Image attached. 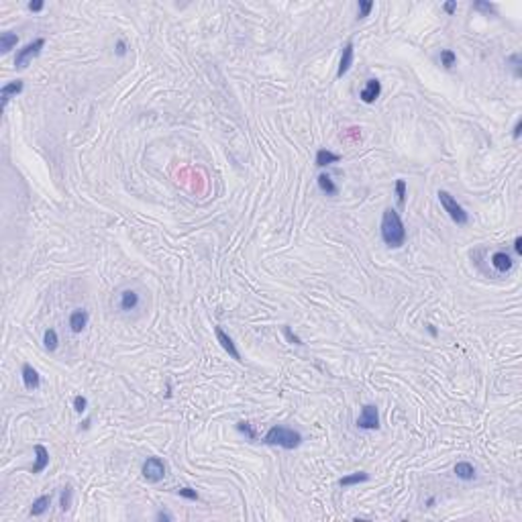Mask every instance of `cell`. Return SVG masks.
<instances>
[{
  "instance_id": "603a6c76",
  "label": "cell",
  "mask_w": 522,
  "mask_h": 522,
  "mask_svg": "<svg viewBox=\"0 0 522 522\" xmlns=\"http://www.w3.org/2000/svg\"><path fill=\"white\" fill-rule=\"evenodd\" d=\"M72 494H74L72 486H66V488L62 490V496H60V508H62L64 512H68V510L72 508Z\"/></svg>"
},
{
  "instance_id": "ffe728a7",
  "label": "cell",
  "mask_w": 522,
  "mask_h": 522,
  "mask_svg": "<svg viewBox=\"0 0 522 522\" xmlns=\"http://www.w3.org/2000/svg\"><path fill=\"white\" fill-rule=\"evenodd\" d=\"M49 506H51V494L49 496H41V498H37L33 502V506H31V516H43Z\"/></svg>"
},
{
  "instance_id": "d4e9b609",
  "label": "cell",
  "mask_w": 522,
  "mask_h": 522,
  "mask_svg": "<svg viewBox=\"0 0 522 522\" xmlns=\"http://www.w3.org/2000/svg\"><path fill=\"white\" fill-rule=\"evenodd\" d=\"M396 200H398V206L406 204V182L404 180H396Z\"/></svg>"
},
{
  "instance_id": "83f0119b",
  "label": "cell",
  "mask_w": 522,
  "mask_h": 522,
  "mask_svg": "<svg viewBox=\"0 0 522 522\" xmlns=\"http://www.w3.org/2000/svg\"><path fill=\"white\" fill-rule=\"evenodd\" d=\"M178 494L182 496V498H186V500H198V492L196 490H192V488H180L178 490Z\"/></svg>"
},
{
  "instance_id": "ba28073f",
  "label": "cell",
  "mask_w": 522,
  "mask_h": 522,
  "mask_svg": "<svg viewBox=\"0 0 522 522\" xmlns=\"http://www.w3.org/2000/svg\"><path fill=\"white\" fill-rule=\"evenodd\" d=\"M380 94H382V82L376 80V78H372V80H368V84L363 86V90L359 92V98L365 104H374L380 98Z\"/></svg>"
},
{
  "instance_id": "4dcf8cb0",
  "label": "cell",
  "mask_w": 522,
  "mask_h": 522,
  "mask_svg": "<svg viewBox=\"0 0 522 522\" xmlns=\"http://www.w3.org/2000/svg\"><path fill=\"white\" fill-rule=\"evenodd\" d=\"M474 8H476V10H484V12H488V14H490V12H494V14H496V6H494V4H490V2H476V4H474Z\"/></svg>"
},
{
  "instance_id": "7a4b0ae2",
  "label": "cell",
  "mask_w": 522,
  "mask_h": 522,
  "mask_svg": "<svg viewBox=\"0 0 522 522\" xmlns=\"http://www.w3.org/2000/svg\"><path fill=\"white\" fill-rule=\"evenodd\" d=\"M264 442L266 445H274V447H282L286 451H292V449H298L302 445V434L290 426H282V424H276L272 426L266 436H264Z\"/></svg>"
},
{
  "instance_id": "44dd1931",
  "label": "cell",
  "mask_w": 522,
  "mask_h": 522,
  "mask_svg": "<svg viewBox=\"0 0 522 522\" xmlns=\"http://www.w3.org/2000/svg\"><path fill=\"white\" fill-rule=\"evenodd\" d=\"M18 43V37H16V33H10V31H4L2 35H0V51L2 54H8V51L14 47Z\"/></svg>"
},
{
  "instance_id": "d6986e66",
  "label": "cell",
  "mask_w": 522,
  "mask_h": 522,
  "mask_svg": "<svg viewBox=\"0 0 522 522\" xmlns=\"http://www.w3.org/2000/svg\"><path fill=\"white\" fill-rule=\"evenodd\" d=\"M368 480H370V474H365V472H355V474H351V476H345V478L338 480V486H341V488H349V486L363 484V482H368Z\"/></svg>"
},
{
  "instance_id": "836d02e7",
  "label": "cell",
  "mask_w": 522,
  "mask_h": 522,
  "mask_svg": "<svg viewBox=\"0 0 522 522\" xmlns=\"http://www.w3.org/2000/svg\"><path fill=\"white\" fill-rule=\"evenodd\" d=\"M442 10H445L447 14H453L457 10V2H455V0H449V2L442 4Z\"/></svg>"
},
{
  "instance_id": "30bf717a",
  "label": "cell",
  "mask_w": 522,
  "mask_h": 522,
  "mask_svg": "<svg viewBox=\"0 0 522 522\" xmlns=\"http://www.w3.org/2000/svg\"><path fill=\"white\" fill-rule=\"evenodd\" d=\"M353 56H355V47L353 43H347L343 47V54H341V62H338V70H336V78H343L351 66H353Z\"/></svg>"
},
{
  "instance_id": "5b68a950",
  "label": "cell",
  "mask_w": 522,
  "mask_h": 522,
  "mask_svg": "<svg viewBox=\"0 0 522 522\" xmlns=\"http://www.w3.org/2000/svg\"><path fill=\"white\" fill-rule=\"evenodd\" d=\"M43 47H45V39L39 37V39L27 43L22 49H18V54H16V58H14V66H16V70L27 68V64H29L33 58H37V56L41 54V49H43Z\"/></svg>"
},
{
  "instance_id": "52a82bcc",
  "label": "cell",
  "mask_w": 522,
  "mask_h": 522,
  "mask_svg": "<svg viewBox=\"0 0 522 522\" xmlns=\"http://www.w3.org/2000/svg\"><path fill=\"white\" fill-rule=\"evenodd\" d=\"M214 334H216V341L220 343V347L234 359V361H239V363H243V359H241V353H239V349H237V345H234V341L232 338L220 328V326H214Z\"/></svg>"
},
{
  "instance_id": "277c9868",
  "label": "cell",
  "mask_w": 522,
  "mask_h": 522,
  "mask_svg": "<svg viewBox=\"0 0 522 522\" xmlns=\"http://www.w3.org/2000/svg\"><path fill=\"white\" fill-rule=\"evenodd\" d=\"M141 474L143 478L149 482V484H160L166 474H168V467H166V461L160 459V457H147L143 467H141Z\"/></svg>"
},
{
  "instance_id": "ab89813d",
  "label": "cell",
  "mask_w": 522,
  "mask_h": 522,
  "mask_svg": "<svg viewBox=\"0 0 522 522\" xmlns=\"http://www.w3.org/2000/svg\"><path fill=\"white\" fill-rule=\"evenodd\" d=\"M428 332H430V334H436V328H434L432 324H428Z\"/></svg>"
},
{
  "instance_id": "f35d334b",
  "label": "cell",
  "mask_w": 522,
  "mask_h": 522,
  "mask_svg": "<svg viewBox=\"0 0 522 522\" xmlns=\"http://www.w3.org/2000/svg\"><path fill=\"white\" fill-rule=\"evenodd\" d=\"M426 506L432 508V506H434V498H428V500H426Z\"/></svg>"
},
{
  "instance_id": "d6a6232c",
  "label": "cell",
  "mask_w": 522,
  "mask_h": 522,
  "mask_svg": "<svg viewBox=\"0 0 522 522\" xmlns=\"http://www.w3.org/2000/svg\"><path fill=\"white\" fill-rule=\"evenodd\" d=\"M359 137H361V133H359V128H357V126L347 128V133L343 135V139H359Z\"/></svg>"
},
{
  "instance_id": "f546056e",
  "label": "cell",
  "mask_w": 522,
  "mask_h": 522,
  "mask_svg": "<svg viewBox=\"0 0 522 522\" xmlns=\"http://www.w3.org/2000/svg\"><path fill=\"white\" fill-rule=\"evenodd\" d=\"M86 408H88V400H86L84 396H76V398H74V410H76V412L82 414V412H86Z\"/></svg>"
},
{
  "instance_id": "74e56055",
  "label": "cell",
  "mask_w": 522,
  "mask_h": 522,
  "mask_svg": "<svg viewBox=\"0 0 522 522\" xmlns=\"http://www.w3.org/2000/svg\"><path fill=\"white\" fill-rule=\"evenodd\" d=\"M514 251L518 253V255H522V237H516L514 239Z\"/></svg>"
},
{
  "instance_id": "f1b7e54d",
  "label": "cell",
  "mask_w": 522,
  "mask_h": 522,
  "mask_svg": "<svg viewBox=\"0 0 522 522\" xmlns=\"http://www.w3.org/2000/svg\"><path fill=\"white\" fill-rule=\"evenodd\" d=\"M284 334H286V338H288V341H290L292 345H304V343H302V338H300L296 332H292L290 326H284Z\"/></svg>"
},
{
  "instance_id": "9c48e42d",
  "label": "cell",
  "mask_w": 522,
  "mask_h": 522,
  "mask_svg": "<svg viewBox=\"0 0 522 522\" xmlns=\"http://www.w3.org/2000/svg\"><path fill=\"white\" fill-rule=\"evenodd\" d=\"M22 88H24L22 80H14V82L4 84L2 90H0V108L4 110V108H6V104H8V100L14 98V96H18V94L22 92Z\"/></svg>"
},
{
  "instance_id": "4fadbf2b",
  "label": "cell",
  "mask_w": 522,
  "mask_h": 522,
  "mask_svg": "<svg viewBox=\"0 0 522 522\" xmlns=\"http://www.w3.org/2000/svg\"><path fill=\"white\" fill-rule=\"evenodd\" d=\"M86 326H88V312L82 310V308L74 310L70 314V328H72V332L78 334V332H82Z\"/></svg>"
},
{
  "instance_id": "d590c367",
  "label": "cell",
  "mask_w": 522,
  "mask_h": 522,
  "mask_svg": "<svg viewBox=\"0 0 522 522\" xmlns=\"http://www.w3.org/2000/svg\"><path fill=\"white\" fill-rule=\"evenodd\" d=\"M43 6H45V4L41 2V0H35V2H29V10H31V12H39V10H43Z\"/></svg>"
},
{
  "instance_id": "7c38bea8",
  "label": "cell",
  "mask_w": 522,
  "mask_h": 522,
  "mask_svg": "<svg viewBox=\"0 0 522 522\" xmlns=\"http://www.w3.org/2000/svg\"><path fill=\"white\" fill-rule=\"evenodd\" d=\"M22 384H24V388L27 390H37L39 386H41V378H39V374H37V370L33 368V365H29V363H24L22 365Z\"/></svg>"
},
{
  "instance_id": "6da1fadb",
  "label": "cell",
  "mask_w": 522,
  "mask_h": 522,
  "mask_svg": "<svg viewBox=\"0 0 522 522\" xmlns=\"http://www.w3.org/2000/svg\"><path fill=\"white\" fill-rule=\"evenodd\" d=\"M382 239L390 249H400L406 243V226L394 208H386L382 214Z\"/></svg>"
},
{
  "instance_id": "5bb4252c",
  "label": "cell",
  "mask_w": 522,
  "mask_h": 522,
  "mask_svg": "<svg viewBox=\"0 0 522 522\" xmlns=\"http://www.w3.org/2000/svg\"><path fill=\"white\" fill-rule=\"evenodd\" d=\"M33 451H35V465H33L31 472L33 474H41V472H45L47 465H49V451L43 445H35Z\"/></svg>"
},
{
  "instance_id": "e575fe53",
  "label": "cell",
  "mask_w": 522,
  "mask_h": 522,
  "mask_svg": "<svg viewBox=\"0 0 522 522\" xmlns=\"http://www.w3.org/2000/svg\"><path fill=\"white\" fill-rule=\"evenodd\" d=\"M155 518H158L160 522H172V520H174V516H172L170 512H164V510L158 512V516H155Z\"/></svg>"
},
{
  "instance_id": "e0dca14e",
  "label": "cell",
  "mask_w": 522,
  "mask_h": 522,
  "mask_svg": "<svg viewBox=\"0 0 522 522\" xmlns=\"http://www.w3.org/2000/svg\"><path fill=\"white\" fill-rule=\"evenodd\" d=\"M316 166L318 168H326V166H332V164H338L341 162V155L338 153H332L328 149H318L316 151Z\"/></svg>"
},
{
  "instance_id": "ac0fdd59",
  "label": "cell",
  "mask_w": 522,
  "mask_h": 522,
  "mask_svg": "<svg viewBox=\"0 0 522 522\" xmlns=\"http://www.w3.org/2000/svg\"><path fill=\"white\" fill-rule=\"evenodd\" d=\"M318 188H320V192H324L326 196H336V194H338V186L332 182V178L326 176V174H320V176H318Z\"/></svg>"
},
{
  "instance_id": "8d00e7d4",
  "label": "cell",
  "mask_w": 522,
  "mask_h": 522,
  "mask_svg": "<svg viewBox=\"0 0 522 522\" xmlns=\"http://www.w3.org/2000/svg\"><path fill=\"white\" fill-rule=\"evenodd\" d=\"M520 130H522V120H516V124H514V133H512L514 139H520Z\"/></svg>"
},
{
  "instance_id": "484cf974",
  "label": "cell",
  "mask_w": 522,
  "mask_h": 522,
  "mask_svg": "<svg viewBox=\"0 0 522 522\" xmlns=\"http://www.w3.org/2000/svg\"><path fill=\"white\" fill-rule=\"evenodd\" d=\"M237 430H239L241 434H245L249 440H255V438H257L255 428H253V424H249V422H239V424H237Z\"/></svg>"
},
{
  "instance_id": "4316f807",
  "label": "cell",
  "mask_w": 522,
  "mask_h": 522,
  "mask_svg": "<svg viewBox=\"0 0 522 522\" xmlns=\"http://www.w3.org/2000/svg\"><path fill=\"white\" fill-rule=\"evenodd\" d=\"M374 10V2L372 0H359V18H365V16H370V12Z\"/></svg>"
},
{
  "instance_id": "8992f818",
  "label": "cell",
  "mask_w": 522,
  "mask_h": 522,
  "mask_svg": "<svg viewBox=\"0 0 522 522\" xmlns=\"http://www.w3.org/2000/svg\"><path fill=\"white\" fill-rule=\"evenodd\" d=\"M357 426L361 430H378L380 428V412L376 404H365L357 418Z\"/></svg>"
},
{
  "instance_id": "cb8c5ba5",
  "label": "cell",
  "mask_w": 522,
  "mask_h": 522,
  "mask_svg": "<svg viewBox=\"0 0 522 522\" xmlns=\"http://www.w3.org/2000/svg\"><path fill=\"white\" fill-rule=\"evenodd\" d=\"M457 64V56H455V51H451V49H442L440 51V66H445V68H453Z\"/></svg>"
},
{
  "instance_id": "1f68e13d",
  "label": "cell",
  "mask_w": 522,
  "mask_h": 522,
  "mask_svg": "<svg viewBox=\"0 0 522 522\" xmlns=\"http://www.w3.org/2000/svg\"><path fill=\"white\" fill-rule=\"evenodd\" d=\"M114 51H116V56H118V58H124V56H126V43H124L122 39H118Z\"/></svg>"
},
{
  "instance_id": "2e32d148",
  "label": "cell",
  "mask_w": 522,
  "mask_h": 522,
  "mask_svg": "<svg viewBox=\"0 0 522 522\" xmlns=\"http://www.w3.org/2000/svg\"><path fill=\"white\" fill-rule=\"evenodd\" d=\"M453 472H455V476H457L459 480H463V482H472V480L476 478V467L469 463V461H459V463L453 467Z\"/></svg>"
},
{
  "instance_id": "7402d4cb",
  "label": "cell",
  "mask_w": 522,
  "mask_h": 522,
  "mask_svg": "<svg viewBox=\"0 0 522 522\" xmlns=\"http://www.w3.org/2000/svg\"><path fill=\"white\" fill-rule=\"evenodd\" d=\"M43 343H45V349H47L49 353H54V351L58 349L60 338H58L56 328H47V330H45V334H43Z\"/></svg>"
},
{
  "instance_id": "8fae6325",
  "label": "cell",
  "mask_w": 522,
  "mask_h": 522,
  "mask_svg": "<svg viewBox=\"0 0 522 522\" xmlns=\"http://www.w3.org/2000/svg\"><path fill=\"white\" fill-rule=\"evenodd\" d=\"M492 266H494V270L498 272V274H506V272L512 270L514 261H512V257H510L506 251H496V253L492 255Z\"/></svg>"
},
{
  "instance_id": "9a60e30c",
  "label": "cell",
  "mask_w": 522,
  "mask_h": 522,
  "mask_svg": "<svg viewBox=\"0 0 522 522\" xmlns=\"http://www.w3.org/2000/svg\"><path fill=\"white\" fill-rule=\"evenodd\" d=\"M118 306H120V310H124V312L135 310V308L139 306V294H137L135 290H124V292L120 294Z\"/></svg>"
},
{
  "instance_id": "3957f363",
  "label": "cell",
  "mask_w": 522,
  "mask_h": 522,
  "mask_svg": "<svg viewBox=\"0 0 522 522\" xmlns=\"http://www.w3.org/2000/svg\"><path fill=\"white\" fill-rule=\"evenodd\" d=\"M438 202H440V206L445 208V212L449 214V218L455 222V224H459V226H465L467 222H469V214H467V210L465 208L457 202V198H453L447 190H438Z\"/></svg>"
}]
</instances>
